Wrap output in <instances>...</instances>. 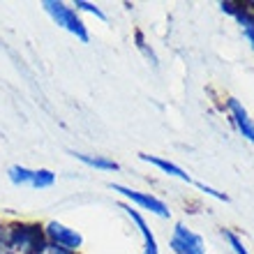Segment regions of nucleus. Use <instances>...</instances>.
Returning a JSON list of instances; mask_svg holds the SVG:
<instances>
[{"label": "nucleus", "instance_id": "f257e3e1", "mask_svg": "<svg viewBox=\"0 0 254 254\" xmlns=\"http://www.w3.org/2000/svg\"><path fill=\"white\" fill-rule=\"evenodd\" d=\"M42 7H44V12L54 19L56 26H61L63 30H67L69 35H74V37H76L79 42H83V44L90 42V33H88L86 21L81 19V14L76 12L72 5L61 2V0H44Z\"/></svg>", "mask_w": 254, "mask_h": 254}, {"label": "nucleus", "instance_id": "f03ea898", "mask_svg": "<svg viewBox=\"0 0 254 254\" xmlns=\"http://www.w3.org/2000/svg\"><path fill=\"white\" fill-rule=\"evenodd\" d=\"M14 254H40L47 245L44 224L40 222H9Z\"/></svg>", "mask_w": 254, "mask_h": 254}, {"label": "nucleus", "instance_id": "7ed1b4c3", "mask_svg": "<svg viewBox=\"0 0 254 254\" xmlns=\"http://www.w3.org/2000/svg\"><path fill=\"white\" fill-rule=\"evenodd\" d=\"M111 190H114V192H118V194H123L125 199H129V203L143 208V210H150V213L157 215V217H162V220L171 217V210H169V206L162 199L153 196V194L139 192V190H132V188H127V185H118V183H111Z\"/></svg>", "mask_w": 254, "mask_h": 254}, {"label": "nucleus", "instance_id": "20e7f679", "mask_svg": "<svg viewBox=\"0 0 254 254\" xmlns=\"http://www.w3.org/2000/svg\"><path fill=\"white\" fill-rule=\"evenodd\" d=\"M169 248L174 254H206V243L196 231L185 227L183 222H178L171 231L169 238Z\"/></svg>", "mask_w": 254, "mask_h": 254}, {"label": "nucleus", "instance_id": "39448f33", "mask_svg": "<svg viewBox=\"0 0 254 254\" xmlns=\"http://www.w3.org/2000/svg\"><path fill=\"white\" fill-rule=\"evenodd\" d=\"M44 236H47L49 243L61 245V248L69 250V252H81V248H83V236L76 229L67 227V224H63L58 220H51L44 224Z\"/></svg>", "mask_w": 254, "mask_h": 254}, {"label": "nucleus", "instance_id": "423d86ee", "mask_svg": "<svg viewBox=\"0 0 254 254\" xmlns=\"http://www.w3.org/2000/svg\"><path fill=\"white\" fill-rule=\"evenodd\" d=\"M220 7L224 14H229V16H234V19L238 21L245 40H248L254 49V12L252 9H250L245 2H234V0H222Z\"/></svg>", "mask_w": 254, "mask_h": 254}, {"label": "nucleus", "instance_id": "0eeeda50", "mask_svg": "<svg viewBox=\"0 0 254 254\" xmlns=\"http://www.w3.org/2000/svg\"><path fill=\"white\" fill-rule=\"evenodd\" d=\"M224 109H227L229 118H231L234 127L238 129V134H241L243 139H248L250 143H254V121L250 118L248 109L243 107V104L236 100V97H227V102H224Z\"/></svg>", "mask_w": 254, "mask_h": 254}, {"label": "nucleus", "instance_id": "6e6552de", "mask_svg": "<svg viewBox=\"0 0 254 254\" xmlns=\"http://www.w3.org/2000/svg\"><path fill=\"white\" fill-rule=\"evenodd\" d=\"M121 210H125V215L129 217V220L136 224V229H139V234L143 236V254H160V248H157V238H155V234L150 231V227H148L146 217L136 210V208H132V203L127 206V203H123Z\"/></svg>", "mask_w": 254, "mask_h": 254}, {"label": "nucleus", "instance_id": "1a4fd4ad", "mask_svg": "<svg viewBox=\"0 0 254 254\" xmlns=\"http://www.w3.org/2000/svg\"><path fill=\"white\" fill-rule=\"evenodd\" d=\"M139 157H141L143 162H148V164L157 167L162 174L174 176V178H178V181H183V183H192V178H190L188 171H185L183 167H178V164H174V162L164 160V157H155V155H148V153H139Z\"/></svg>", "mask_w": 254, "mask_h": 254}, {"label": "nucleus", "instance_id": "9d476101", "mask_svg": "<svg viewBox=\"0 0 254 254\" xmlns=\"http://www.w3.org/2000/svg\"><path fill=\"white\" fill-rule=\"evenodd\" d=\"M74 157L79 162H83L86 167L90 169H97V171H118L121 169V164L116 160H111V157H107V155H86V153H74Z\"/></svg>", "mask_w": 254, "mask_h": 254}, {"label": "nucleus", "instance_id": "9b49d317", "mask_svg": "<svg viewBox=\"0 0 254 254\" xmlns=\"http://www.w3.org/2000/svg\"><path fill=\"white\" fill-rule=\"evenodd\" d=\"M33 171L35 169H28V167H23V164H14V167H9L7 176H9V181H12L16 188H21V185H30Z\"/></svg>", "mask_w": 254, "mask_h": 254}, {"label": "nucleus", "instance_id": "f8f14e48", "mask_svg": "<svg viewBox=\"0 0 254 254\" xmlns=\"http://www.w3.org/2000/svg\"><path fill=\"white\" fill-rule=\"evenodd\" d=\"M56 183V174L51 169H35L33 171V181H30V188L35 190H47Z\"/></svg>", "mask_w": 254, "mask_h": 254}, {"label": "nucleus", "instance_id": "ddd939ff", "mask_svg": "<svg viewBox=\"0 0 254 254\" xmlns=\"http://www.w3.org/2000/svg\"><path fill=\"white\" fill-rule=\"evenodd\" d=\"M72 7L76 9V12H86V14H90V16H95V19L107 21V14L102 12V7H97L95 2H88V0H74Z\"/></svg>", "mask_w": 254, "mask_h": 254}, {"label": "nucleus", "instance_id": "4468645a", "mask_svg": "<svg viewBox=\"0 0 254 254\" xmlns=\"http://www.w3.org/2000/svg\"><path fill=\"white\" fill-rule=\"evenodd\" d=\"M222 236H224V241L229 243V248L234 250V254H250L248 248H245V243L238 234H234L231 229H222Z\"/></svg>", "mask_w": 254, "mask_h": 254}, {"label": "nucleus", "instance_id": "2eb2a0df", "mask_svg": "<svg viewBox=\"0 0 254 254\" xmlns=\"http://www.w3.org/2000/svg\"><path fill=\"white\" fill-rule=\"evenodd\" d=\"M134 42H136V49L146 56V61H150V65L157 67V63H160V61H157V56H155L153 49L148 47V42H146V37H143V33H141V30H136V33H134Z\"/></svg>", "mask_w": 254, "mask_h": 254}, {"label": "nucleus", "instance_id": "dca6fc26", "mask_svg": "<svg viewBox=\"0 0 254 254\" xmlns=\"http://www.w3.org/2000/svg\"><path fill=\"white\" fill-rule=\"evenodd\" d=\"M0 254H14L12 236H9V222H0Z\"/></svg>", "mask_w": 254, "mask_h": 254}, {"label": "nucleus", "instance_id": "f3484780", "mask_svg": "<svg viewBox=\"0 0 254 254\" xmlns=\"http://www.w3.org/2000/svg\"><path fill=\"white\" fill-rule=\"evenodd\" d=\"M194 185H196V188L201 190V192H206L208 196H213V199H217V201H224V203H227L229 201V196L224 192H220V190H215V188H210V185H206V183H194Z\"/></svg>", "mask_w": 254, "mask_h": 254}, {"label": "nucleus", "instance_id": "a211bd4d", "mask_svg": "<svg viewBox=\"0 0 254 254\" xmlns=\"http://www.w3.org/2000/svg\"><path fill=\"white\" fill-rule=\"evenodd\" d=\"M40 254H79V252H69V250H65V248H61V245H54V243L47 241V245H44V250H42Z\"/></svg>", "mask_w": 254, "mask_h": 254}, {"label": "nucleus", "instance_id": "6ab92c4d", "mask_svg": "<svg viewBox=\"0 0 254 254\" xmlns=\"http://www.w3.org/2000/svg\"><path fill=\"white\" fill-rule=\"evenodd\" d=\"M245 5H248L250 9H252V12H254V0H245Z\"/></svg>", "mask_w": 254, "mask_h": 254}]
</instances>
